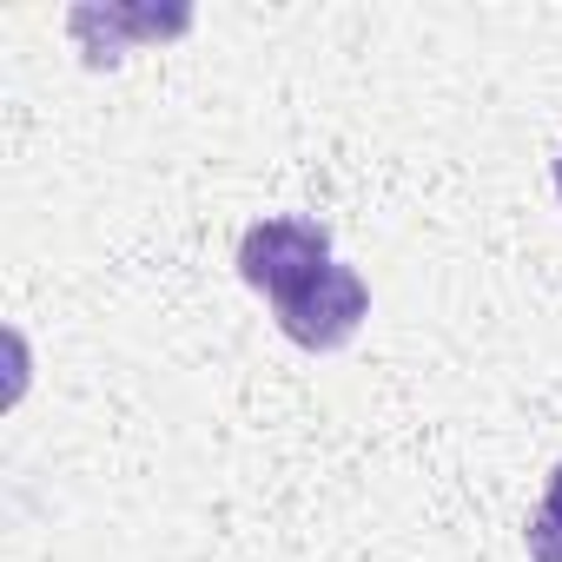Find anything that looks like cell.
<instances>
[{
	"mask_svg": "<svg viewBox=\"0 0 562 562\" xmlns=\"http://www.w3.org/2000/svg\"><path fill=\"white\" fill-rule=\"evenodd\" d=\"M555 192H562V153H555Z\"/></svg>",
	"mask_w": 562,
	"mask_h": 562,
	"instance_id": "obj_4",
	"label": "cell"
},
{
	"mask_svg": "<svg viewBox=\"0 0 562 562\" xmlns=\"http://www.w3.org/2000/svg\"><path fill=\"white\" fill-rule=\"evenodd\" d=\"M522 542H529V562H562V463L549 470V483H542V503L529 509V529H522Z\"/></svg>",
	"mask_w": 562,
	"mask_h": 562,
	"instance_id": "obj_3",
	"label": "cell"
},
{
	"mask_svg": "<svg viewBox=\"0 0 562 562\" xmlns=\"http://www.w3.org/2000/svg\"><path fill=\"white\" fill-rule=\"evenodd\" d=\"M271 312H278V331H285L299 351H338L371 318V292H364V278L351 265H331V271L312 278L305 292H292L285 305H271Z\"/></svg>",
	"mask_w": 562,
	"mask_h": 562,
	"instance_id": "obj_2",
	"label": "cell"
},
{
	"mask_svg": "<svg viewBox=\"0 0 562 562\" xmlns=\"http://www.w3.org/2000/svg\"><path fill=\"white\" fill-rule=\"evenodd\" d=\"M331 232L318 218H258L238 238V278L251 292H265L271 305H285L292 292H305L318 271H331Z\"/></svg>",
	"mask_w": 562,
	"mask_h": 562,
	"instance_id": "obj_1",
	"label": "cell"
}]
</instances>
